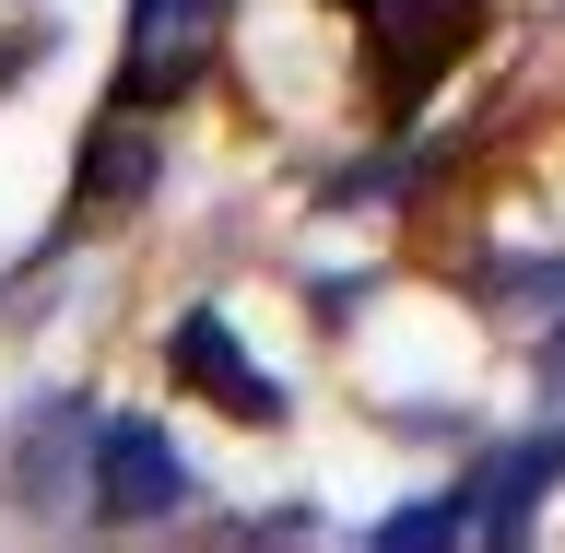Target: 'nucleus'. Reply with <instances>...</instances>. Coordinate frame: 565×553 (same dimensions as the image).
Wrapping results in <instances>:
<instances>
[{"instance_id":"6","label":"nucleus","mask_w":565,"mask_h":553,"mask_svg":"<svg viewBox=\"0 0 565 553\" xmlns=\"http://www.w3.org/2000/svg\"><path fill=\"white\" fill-rule=\"evenodd\" d=\"M554 471H565V424H554V436H519V448L494 459L483 483H471V519H483V542H519L530 507L554 494Z\"/></svg>"},{"instance_id":"2","label":"nucleus","mask_w":565,"mask_h":553,"mask_svg":"<svg viewBox=\"0 0 565 553\" xmlns=\"http://www.w3.org/2000/svg\"><path fill=\"white\" fill-rule=\"evenodd\" d=\"M224 0H130V60H118V106H177L201 83Z\"/></svg>"},{"instance_id":"7","label":"nucleus","mask_w":565,"mask_h":553,"mask_svg":"<svg viewBox=\"0 0 565 553\" xmlns=\"http://www.w3.org/2000/svg\"><path fill=\"white\" fill-rule=\"evenodd\" d=\"M459 530H483V519H471V483H459V494H424V507H401V519L377 530V553H424V542H459Z\"/></svg>"},{"instance_id":"1","label":"nucleus","mask_w":565,"mask_h":553,"mask_svg":"<svg viewBox=\"0 0 565 553\" xmlns=\"http://www.w3.org/2000/svg\"><path fill=\"white\" fill-rule=\"evenodd\" d=\"M365 24V60H377V118L388 130H413L424 95L459 71V47L483 35V0H330Z\"/></svg>"},{"instance_id":"4","label":"nucleus","mask_w":565,"mask_h":553,"mask_svg":"<svg viewBox=\"0 0 565 553\" xmlns=\"http://www.w3.org/2000/svg\"><path fill=\"white\" fill-rule=\"evenodd\" d=\"M166 365H177V389H201L212 413H236V424H271V413H282V389H271V377H259V365L236 353V330H224L212 307H189V318H177Z\"/></svg>"},{"instance_id":"8","label":"nucleus","mask_w":565,"mask_h":553,"mask_svg":"<svg viewBox=\"0 0 565 553\" xmlns=\"http://www.w3.org/2000/svg\"><path fill=\"white\" fill-rule=\"evenodd\" d=\"M554 365H565V330H554Z\"/></svg>"},{"instance_id":"5","label":"nucleus","mask_w":565,"mask_h":553,"mask_svg":"<svg viewBox=\"0 0 565 553\" xmlns=\"http://www.w3.org/2000/svg\"><path fill=\"white\" fill-rule=\"evenodd\" d=\"M153 189V130H141V106H118L83 153V189H71V224H106V212H130Z\"/></svg>"},{"instance_id":"3","label":"nucleus","mask_w":565,"mask_h":553,"mask_svg":"<svg viewBox=\"0 0 565 553\" xmlns=\"http://www.w3.org/2000/svg\"><path fill=\"white\" fill-rule=\"evenodd\" d=\"M95 507L106 519H177V507H189V459L141 413H106L95 424Z\"/></svg>"}]
</instances>
